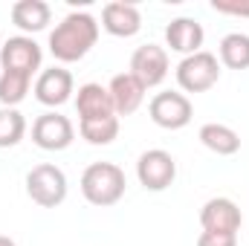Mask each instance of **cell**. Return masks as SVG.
<instances>
[{
    "label": "cell",
    "instance_id": "6da1fadb",
    "mask_svg": "<svg viewBox=\"0 0 249 246\" xmlns=\"http://www.w3.org/2000/svg\"><path fill=\"white\" fill-rule=\"evenodd\" d=\"M99 41V23L87 12H70L61 23L50 32V53L55 61H81Z\"/></svg>",
    "mask_w": 249,
    "mask_h": 246
},
{
    "label": "cell",
    "instance_id": "7a4b0ae2",
    "mask_svg": "<svg viewBox=\"0 0 249 246\" xmlns=\"http://www.w3.org/2000/svg\"><path fill=\"white\" fill-rule=\"evenodd\" d=\"M124 171L116 162H93L81 174V194L90 206L107 209L124 197Z\"/></svg>",
    "mask_w": 249,
    "mask_h": 246
},
{
    "label": "cell",
    "instance_id": "3957f363",
    "mask_svg": "<svg viewBox=\"0 0 249 246\" xmlns=\"http://www.w3.org/2000/svg\"><path fill=\"white\" fill-rule=\"evenodd\" d=\"M26 194L41 209H55L67 200V177L58 165L41 162L26 174Z\"/></svg>",
    "mask_w": 249,
    "mask_h": 246
},
{
    "label": "cell",
    "instance_id": "277c9868",
    "mask_svg": "<svg viewBox=\"0 0 249 246\" xmlns=\"http://www.w3.org/2000/svg\"><path fill=\"white\" fill-rule=\"evenodd\" d=\"M220 81V61L214 53H194L177 64V84L186 93H206Z\"/></svg>",
    "mask_w": 249,
    "mask_h": 246
},
{
    "label": "cell",
    "instance_id": "5b68a950",
    "mask_svg": "<svg viewBox=\"0 0 249 246\" xmlns=\"http://www.w3.org/2000/svg\"><path fill=\"white\" fill-rule=\"evenodd\" d=\"M136 177L148 191H165L177 177V159L162 148H151L136 159Z\"/></svg>",
    "mask_w": 249,
    "mask_h": 246
},
{
    "label": "cell",
    "instance_id": "8992f818",
    "mask_svg": "<svg viewBox=\"0 0 249 246\" xmlns=\"http://www.w3.org/2000/svg\"><path fill=\"white\" fill-rule=\"evenodd\" d=\"M148 113H151L154 124H160V127H165V130H180V127H186V124L191 122L194 107H191V102H188L186 93H171V90H165V93H157V96L151 99Z\"/></svg>",
    "mask_w": 249,
    "mask_h": 246
},
{
    "label": "cell",
    "instance_id": "52a82bcc",
    "mask_svg": "<svg viewBox=\"0 0 249 246\" xmlns=\"http://www.w3.org/2000/svg\"><path fill=\"white\" fill-rule=\"evenodd\" d=\"M72 139H75L72 122L61 113H55V110L38 116L35 124H32V142L41 151H64V148L72 145Z\"/></svg>",
    "mask_w": 249,
    "mask_h": 246
},
{
    "label": "cell",
    "instance_id": "ba28073f",
    "mask_svg": "<svg viewBox=\"0 0 249 246\" xmlns=\"http://www.w3.org/2000/svg\"><path fill=\"white\" fill-rule=\"evenodd\" d=\"M44 61V53H41V44L29 35H15L3 44L0 50V67L3 70H12V72H23V75H32Z\"/></svg>",
    "mask_w": 249,
    "mask_h": 246
},
{
    "label": "cell",
    "instance_id": "9c48e42d",
    "mask_svg": "<svg viewBox=\"0 0 249 246\" xmlns=\"http://www.w3.org/2000/svg\"><path fill=\"white\" fill-rule=\"evenodd\" d=\"M130 72L145 84V90L162 84L165 75H168V53H165V47H157V44L139 47L130 55Z\"/></svg>",
    "mask_w": 249,
    "mask_h": 246
},
{
    "label": "cell",
    "instance_id": "30bf717a",
    "mask_svg": "<svg viewBox=\"0 0 249 246\" xmlns=\"http://www.w3.org/2000/svg\"><path fill=\"white\" fill-rule=\"evenodd\" d=\"M200 223H203V232H226V235H235L244 223V214L238 209L235 200L229 197H212L203 209H200Z\"/></svg>",
    "mask_w": 249,
    "mask_h": 246
},
{
    "label": "cell",
    "instance_id": "8fae6325",
    "mask_svg": "<svg viewBox=\"0 0 249 246\" xmlns=\"http://www.w3.org/2000/svg\"><path fill=\"white\" fill-rule=\"evenodd\" d=\"M75 110H78V122H99V119H110L116 116L110 90L102 84H81L78 96H75Z\"/></svg>",
    "mask_w": 249,
    "mask_h": 246
},
{
    "label": "cell",
    "instance_id": "7c38bea8",
    "mask_svg": "<svg viewBox=\"0 0 249 246\" xmlns=\"http://www.w3.org/2000/svg\"><path fill=\"white\" fill-rule=\"evenodd\" d=\"M72 96V75L64 67H50L35 81V99L47 107H58Z\"/></svg>",
    "mask_w": 249,
    "mask_h": 246
},
{
    "label": "cell",
    "instance_id": "4fadbf2b",
    "mask_svg": "<svg viewBox=\"0 0 249 246\" xmlns=\"http://www.w3.org/2000/svg\"><path fill=\"white\" fill-rule=\"evenodd\" d=\"M102 26L113 38H133L142 29V15L133 3L116 0V3H107L102 9Z\"/></svg>",
    "mask_w": 249,
    "mask_h": 246
},
{
    "label": "cell",
    "instance_id": "5bb4252c",
    "mask_svg": "<svg viewBox=\"0 0 249 246\" xmlns=\"http://www.w3.org/2000/svg\"><path fill=\"white\" fill-rule=\"evenodd\" d=\"M110 99H113V107H116V116H130L142 107L145 102V84L133 75V72H119L113 75L110 81Z\"/></svg>",
    "mask_w": 249,
    "mask_h": 246
},
{
    "label": "cell",
    "instance_id": "9a60e30c",
    "mask_svg": "<svg viewBox=\"0 0 249 246\" xmlns=\"http://www.w3.org/2000/svg\"><path fill=\"white\" fill-rule=\"evenodd\" d=\"M203 26L194 20V18H177L165 26V44L174 50V53H183V55H194L200 53L203 47Z\"/></svg>",
    "mask_w": 249,
    "mask_h": 246
},
{
    "label": "cell",
    "instance_id": "2e32d148",
    "mask_svg": "<svg viewBox=\"0 0 249 246\" xmlns=\"http://www.w3.org/2000/svg\"><path fill=\"white\" fill-rule=\"evenodd\" d=\"M53 20V9L44 0H18L12 6V23L23 32H41Z\"/></svg>",
    "mask_w": 249,
    "mask_h": 246
},
{
    "label": "cell",
    "instance_id": "e0dca14e",
    "mask_svg": "<svg viewBox=\"0 0 249 246\" xmlns=\"http://www.w3.org/2000/svg\"><path fill=\"white\" fill-rule=\"evenodd\" d=\"M200 142L217 154V157H232L241 151V136L238 130H232L229 124H220V122H209L200 127Z\"/></svg>",
    "mask_w": 249,
    "mask_h": 246
},
{
    "label": "cell",
    "instance_id": "ac0fdd59",
    "mask_svg": "<svg viewBox=\"0 0 249 246\" xmlns=\"http://www.w3.org/2000/svg\"><path fill=\"white\" fill-rule=\"evenodd\" d=\"M217 53H220V64L223 67H229V70H249V35H244V32L223 35Z\"/></svg>",
    "mask_w": 249,
    "mask_h": 246
},
{
    "label": "cell",
    "instance_id": "d6986e66",
    "mask_svg": "<svg viewBox=\"0 0 249 246\" xmlns=\"http://www.w3.org/2000/svg\"><path fill=\"white\" fill-rule=\"evenodd\" d=\"M29 84H32V75L3 70V75H0V105L3 107L20 105L26 99V93H29Z\"/></svg>",
    "mask_w": 249,
    "mask_h": 246
},
{
    "label": "cell",
    "instance_id": "ffe728a7",
    "mask_svg": "<svg viewBox=\"0 0 249 246\" xmlns=\"http://www.w3.org/2000/svg\"><path fill=\"white\" fill-rule=\"evenodd\" d=\"M26 133V119L15 107H0V148H15Z\"/></svg>",
    "mask_w": 249,
    "mask_h": 246
},
{
    "label": "cell",
    "instance_id": "44dd1931",
    "mask_svg": "<svg viewBox=\"0 0 249 246\" xmlns=\"http://www.w3.org/2000/svg\"><path fill=\"white\" fill-rule=\"evenodd\" d=\"M78 133L90 142V145H110L119 136V119H99V122H78Z\"/></svg>",
    "mask_w": 249,
    "mask_h": 246
},
{
    "label": "cell",
    "instance_id": "7402d4cb",
    "mask_svg": "<svg viewBox=\"0 0 249 246\" xmlns=\"http://www.w3.org/2000/svg\"><path fill=\"white\" fill-rule=\"evenodd\" d=\"M212 9L220 12V15L249 18V0H212Z\"/></svg>",
    "mask_w": 249,
    "mask_h": 246
},
{
    "label": "cell",
    "instance_id": "603a6c76",
    "mask_svg": "<svg viewBox=\"0 0 249 246\" xmlns=\"http://www.w3.org/2000/svg\"><path fill=\"white\" fill-rule=\"evenodd\" d=\"M197 246H238V235H226V232H200Z\"/></svg>",
    "mask_w": 249,
    "mask_h": 246
},
{
    "label": "cell",
    "instance_id": "cb8c5ba5",
    "mask_svg": "<svg viewBox=\"0 0 249 246\" xmlns=\"http://www.w3.org/2000/svg\"><path fill=\"white\" fill-rule=\"evenodd\" d=\"M0 246H18L12 238H6V235H0Z\"/></svg>",
    "mask_w": 249,
    "mask_h": 246
}]
</instances>
